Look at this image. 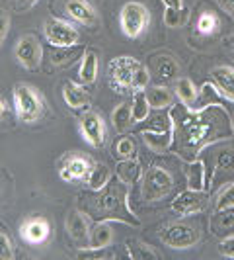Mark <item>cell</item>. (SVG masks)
Masks as SVG:
<instances>
[{
    "mask_svg": "<svg viewBox=\"0 0 234 260\" xmlns=\"http://www.w3.org/2000/svg\"><path fill=\"white\" fill-rule=\"evenodd\" d=\"M37 2L39 0H16V6H18L20 12H27V10H31Z\"/></svg>",
    "mask_w": 234,
    "mask_h": 260,
    "instance_id": "b9f144b4",
    "label": "cell"
},
{
    "mask_svg": "<svg viewBox=\"0 0 234 260\" xmlns=\"http://www.w3.org/2000/svg\"><path fill=\"white\" fill-rule=\"evenodd\" d=\"M187 16H189V12L185 8H170V6H166V10H164V26L168 27L183 26L185 20H187Z\"/></svg>",
    "mask_w": 234,
    "mask_h": 260,
    "instance_id": "e575fe53",
    "label": "cell"
},
{
    "mask_svg": "<svg viewBox=\"0 0 234 260\" xmlns=\"http://www.w3.org/2000/svg\"><path fill=\"white\" fill-rule=\"evenodd\" d=\"M14 258V243L6 233H0V260Z\"/></svg>",
    "mask_w": 234,
    "mask_h": 260,
    "instance_id": "f35d334b",
    "label": "cell"
},
{
    "mask_svg": "<svg viewBox=\"0 0 234 260\" xmlns=\"http://www.w3.org/2000/svg\"><path fill=\"white\" fill-rule=\"evenodd\" d=\"M211 229L213 233L221 239L234 237V208H226L221 211H215L211 217Z\"/></svg>",
    "mask_w": 234,
    "mask_h": 260,
    "instance_id": "44dd1931",
    "label": "cell"
},
{
    "mask_svg": "<svg viewBox=\"0 0 234 260\" xmlns=\"http://www.w3.org/2000/svg\"><path fill=\"white\" fill-rule=\"evenodd\" d=\"M86 211L96 219H109L129 225H139V217L129 208V188L125 182H109L100 192H94L86 202Z\"/></svg>",
    "mask_w": 234,
    "mask_h": 260,
    "instance_id": "7a4b0ae2",
    "label": "cell"
},
{
    "mask_svg": "<svg viewBox=\"0 0 234 260\" xmlns=\"http://www.w3.org/2000/svg\"><path fill=\"white\" fill-rule=\"evenodd\" d=\"M211 80L219 88L224 100L234 102V67L221 65L211 71Z\"/></svg>",
    "mask_w": 234,
    "mask_h": 260,
    "instance_id": "d6986e66",
    "label": "cell"
},
{
    "mask_svg": "<svg viewBox=\"0 0 234 260\" xmlns=\"http://www.w3.org/2000/svg\"><path fill=\"white\" fill-rule=\"evenodd\" d=\"M148 26H150V12L143 2L131 0L127 4H123L121 12H119V27L125 38H141Z\"/></svg>",
    "mask_w": 234,
    "mask_h": 260,
    "instance_id": "52a82bcc",
    "label": "cell"
},
{
    "mask_svg": "<svg viewBox=\"0 0 234 260\" xmlns=\"http://www.w3.org/2000/svg\"><path fill=\"white\" fill-rule=\"evenodd\" d=\"M65 227L68 237H70V241L76 247H88L90 245V221H88V217L80 209H70L66 213Z\"/></svg>",
    "mask_w": 234,
    "mask_h": 260,
    "instance_id": "7c38bea8",
    "label": "cell"
},
{
    "mask_svg": "<svg viewBox=\"0 0 234 260\" xmlns=\"http://www.w3.org/2000/svg\"><path fill=\"white\" fill-rule=\"evenodd\" d=\"M141 176H143L141 174V165L135 158H123V160L117 162V178L127 186L135 184Z\"/></svg>",
    "mask_w": 234,
    "mask_h": 260,
    "instance_id": "484cf974",
    "label": "cell"
},
{
    "mask_svg": "<svg viewBox=\"0 0 234 260\" xmlns=\"http://www.w3.org/2000/svg\"><path fill=\"white\" fill-rule=\"evenodd\" d=\"M92 169H94V162H92L90 156L70 155L63 162V167L59 169V176L65 182H80V180H86L90 176Z\"/></svg>",
    "mask_w": 234,
    "mask_h": 260,
    "instance_id": "4fadbf2b",
    "label": "cell"
},
{
    "mask_svg": "<svg viewBox=\"0 0 234 260\" xmlns=\"http://www.w3.org/2000/svg\"><path fill=\"white\" fill-rule=\"evenodd\" d=\"M230 127H232V133H234V116L230 117Z\"/></svg>",
    "mask_w": 234,
    "mask_h": 260,
    "instance_id": "bcb514c9",
    "label": "cell"
},
{
    "mask_svg": "<svg viewBox=\"0 0 234 260\" xmlns=\"http://www.w3.org/2000/svg\"><path fill=\"white\" fill-rule=\"evenodd\" d=\"M78 131H80L82 139L90 147H94V149L104 147L107 129H105L104 117L100 116L98 112H84L82 116L78 117Z\"/></svg>",
    "mask_w": 234,
    "mask_h": 260,
    "instance_id": "30bf717a",
    "label": "cell"
},
{
    "mask_svg": "<svg viewBox=\"0 0 234 260\" xmlns=\"http://www.w3.org/2000/svg\"><path fill=\"white\" fill-rule=\"evenodd\" d=\"M8 31H10V16L4 8H0V47H2L4 38H6Z\"/></svg>",
    "mask_w": 234,
    "mask_h": 260,
    "instance_id": "ab89813d",
    "label": "cell"
},
{
    "mask_svg": "<svg viewBox=\"0 0 234 260\" xmlns=\"http://www.w3.org/2000/svg\"><path fill=\"white\" fill-rule=\"evenodd\" d=\"M174 92H176L178 100L187 108H195L197 100H199V88L195 86L193 80L187 77H180L176 80V90Z\"/></svg>",
    "mask_w": 234,
    "mask_h": 260,
    "instance_id": "603a6c76",
    "label": "cell"
},
{
    "mask_svg": "<svg viewBox=\"0 0 234 260\" xmlns=\"http://www.w3.org/2000/svg\"><path fill=\"white\" fill-rule=\"evenodd\" d=\"M78 53L70 47H55V51L51 53V63L57 67H65L70 65L74 59H76Z\"/></svg>",
    "mask_w": 234,
    "mask_h": 260,
    "instance_id": "8d00e7d4",
    "label": "cell"
},
{
    "mask_svg": "<svg viewBox=\"0 0 234 260\" xmlns=\"http://www.w3.org/2000/svg\"><path fill=\"white\" fill-rule=\"evenodd\" d=\"M148 71L152 73L150 77H154L160 84H166L170 80H178L180 65H178V61L172 55H168V53H156V55L150 57Z\"/></svg>",
    "mask_w": 234,
    "mask_h": 260,
    "instance_id": "5bb4252c",
    "label": "cell"
},
{
    "mask_svg": "<svg viewBox=\"0 0 234 260\" xmlns=\"http://www.w3.org/2000/svg\"><path fill=\"white\" fill-rule=\"evenodd\" d=\"M111 123L119 133H125L131 125L135 123L133 119V110H131V104H119L111 112Z\"/></svg>",
    "mask_w": 234,
    "mask_h": 260,
    "instance_id": "f1b7e54d",
    "label": "cell"
},
{
    "mask_svg": "<svg viewBox=\"0 0 234 260\" xmlns=\"http://www.w3.org/2000/svg\"><path fill=\"white\" fill-rule=\"evenodd\" d=\"M43 34L53 47H76L80 41V31L61 18H47L43 24Z\"/></svg>",
    "mask_w": 234,
    "mask_h": 260,
    "instance_id": "ba28073f",
    "label": "cell"
},
{
    "mask_svg": "<svg viewBox=\"0 0 234 260\" xmlns=\"http://www.w3.org/2000/svg\"><path fill=\"white\" fill-rule=\"evenodd\" d=\"M170 8H183V0H162Z\"/></svg>",
    "mask_w": 234,
    "mask_h": 260,
    "instance_id": "f6af8a7d",
    "label": "cell"
},
{
    "mask_svg": "<svg viewBox=\"0 0 234 260\" xmlns=\"http://www.w3.org/2000/svg\"><path fill=\"white\" fill-rule=\"evenodd\" d=\"M88 182V188L92 192H100L102 188H105L107 184L111 182V170L107 169L105 165H94L90 176L86 178Z\"/></svg>",
    "mask_w": 234,
    "mask_h": 260,
    "instance_id": "83f0119b",
    "label": "cell"
},
{
    "mask_svg": "<svg viewBox=\"0 0 234 260\" xmlns=\"http://www.w3.org/2000/svg\"><path fill=\"white\" fill-rule=\"evenodd\" d=\"M12 100H14V112L20 121L24 123H33L41 119L43 112H45V100L33 86L29 84H16L12 90Z\"/></svg>",
    "mask_w": 234,
    "mask_h": 260,
    "instance_id": "277c9868",
    "label": "cell"
},
{
    "mask_svg": "<svg viewBox=\"0 0 234 260\" xmlns=\"http://www.w3.org/2000/svg\"><path fill=\"white\" fill-rule=\"evenodd\" d=\"M127 254L135 260H158L160 258V254L156 252L154 248L144 245L141 241H137V239L127 241Z\"/></svg>",
    "mask_w": 234,
    "mask_h": 260,
    "instance_id": "f546056e",
    "label": "cell"
},
{
    "mask_svg": "<svg viewBox=\"0 0 234 260\" xmlns=\"http://www.w3.org/2000/svg\"><path fill=\"white\" fill-rule=\"evenodd\" d=\"M232 47H234V43H232Z\"/></svg>",
    "mask_w": 234,
    "mask_h": 260,
    "instance_id": "7dc6e473",
    "label": "cell"
},
{
    "mask_svg": "<svg viewBox=\"0 0 234 260\" xmlns=\"http://www.w3.org/2000/svg\"><path fill=\"white\" fill-rule=\"evenodd\" d=\"M221 26V20H219V16L215 12H201L197 16V31L201 34V36H213L217 29Z\"/></svg>",
    "mask_w": 234,
    "mask_h": 260,
    "instance_id": "4dcf8cb0",
    "label": "cell"
},
{
    "mask_svg": "<svg viewBox=\"0 0 234 260\" xmlns=\"http://www.w3.org/2000/svg\"><path fill=\"white\" fill-rule=\"evenodd\" d=\"M168 117L174 127V153L185 162L195 160L197 155L228 135L230 117L222 104L201 106L199 110L187 106H170Z\"/></svg>",
    "mask_w": 234,
    "mask_h": 260,
    "instance_id": "6da1fadb",
    "label": "cell"
},
{
    "mask_svg": "<svg viewBox=\"0 0 234 260\" xmlns=\"http://www.w3.org/2000/svg\"><path fill=\"white\" fill-rule=\"evenodd\" d=\"M131 110H133V119H135V123L144 121V119L148 117V114H150L152 108H150V104H148L144 92H137V94H135L133 104H131Z\"/></svg>",
    "mask_w": 234,
    "mask_h": 260,
    "instance_id": "1f68e13d",
    "label": "cell"
},
{
    "mask_svg": "<svg viewBox=\"0 0 234 260\" xmlns=\"http://www.w3.org/2000/svg\"><path fill=\"white\" fill-rule=\"evenodd\" d=\"M219 252L226 258H234V237L222 239L221 245H219Z\"/></svg>",
    "mask_w": 234,
    "mask_h": 260,
    "instance_id": "60d3db41",
    "label": "cell"
},
{
    "mask_svg": "<svg viewBox=\"0 0 234 260\" xmlns=\"http://www.w3.org/2000/svg\"><path fill=\"white\" fill-rule=\"evenodd\" d=\"M207 200H209V196L205 190L197 192V190H189V188H187L185 192L178 194L172 200L170 209H172L176 215H180V217H187V215H193V213L203 211L205 206H207Z\"/></svg>",
    "mask_w": 234,
    "mask_h": 260,
    "instance_id": "8fae6325",
    "label": "cell"
},
{
    "mask_svg": "<svg viewBox=\"0 0 234 260\" xmlns=\"http://www.w3.org/2000/svg\"><path fill=\"white\" fill-rule=\"evenodd\" d=\"M113 241V229L111 225L102 219L98 221L90 231V245L92 247H109Z\"/></svg>",
    "mask_w": 234,
    "mask_h": 260,
    "instance_id": "4316f807",
    "label": "cell"
},
{
    "mask_svg": "<svg viewBox=\"0 0 234 260\" xmlns=\"http://www.w3.org/2000/svg\"><path fill=\"white\" fill-rule=\"evenodd\" d=\"M219 6H221L222 10H226V12L234 16V0H215Z\"/></svg>",
    "mask_w": 234,
    "mask_h": 260,
    "instance_id": "7bdbcfd3",
    "label": "cell"
},
{
    "mask_svg": "<svg viewBox=\"0 0 234 260\" xmlns=\"http://www.w3.org/2000/svg\"><path fill=\"white\" fill-rule=\"evenodd\" d=\"M141 139L143 143L154 151V153H166L172 149L174 143V127H172V121L168 123L166 129H144L141 131Z\"/></svg>",
    "mask_w": 234,
    "mask_h": 260,
    "instance_id": "e0dca14e",
    "label": "cell"
},
{
    "mask_svg": "<svg viewBox=\"0 0 234 260\" xmlns=\"http://www.w3.org/2000/svg\"><path fill=\"white\" fill-rule=\"evenodd\" d=\"M8 114H10V108H8V104H6V100H2V98H0V121H2V119H6Z\"/></svg>",
    "mask_w": 234,
    "mask_h": 260,
    "instance_id": "ee69618b",
    "label": "cell"
},
{
    "mask_svg": "<svg viewBox=\"0 0 234 260\" xmlns=\"http://www.w3.org/2000/svg\"><path fill=\"white\" fill-rule=\"evenodd\" d=\"M146 100H148L152 110H164V108L172 106L174 96H172L170 88H166L164 84H156V86L146 90Z\"/></svg>",
    "mask_w": 234,
    "mask_h": 260,
    "instance_id": "d4e9b609",
    "label": "cell"
},
{
    "mask_svg": "<svg viewBox=\"0 0 234 260\" xmlns=\"http://www.w3.org/2000/svg\"><path fill=\"white\" fill-rule=\"evenodd\" d=\"M14 57L26 71H35L43 61V47L35 36H22L14 45Z\"/></svg>",
    "mask_w": 234,
    "mask_h": 260,
    "instance_id": "9c48e42d",
    "label": "cell"
},
{
    "mask_svg": "<svg viewBox=\"0 0 234 260\" xmlns=\"http://www.w3.org/2000/svg\"><path fill=\"white\" fill-rule=\"evenodd\" d=\"M234 174V143L226 145L219 149V153L215 156V170L211 174L209 184L217 182L219 178H228Z\"/></svg>",
    "mask_w": 234,
    "mask_h": 260,
    "instance_id": "ac0fdd59",
    "label": "cell"
},
{
    "mask_svg": "<svg viewBox=\"0 0 234 260\" xmlns=\"http://www.w3.org/2000/svg\"><path fill=\"white\" fill-rule=\"evenodd\" d=\"M107 78L115 92L137 94L148 86L150 71L139 59H135L131 55H119L107 63Z\"/></svg>",
    "mask_w": 234,
    "mask_h": 260,
    "instance_id": "3957f363",
    "label": "cell"
},
{
    "mask_svg": "<svg viewBox=\"0 0 234 260\" xmlns=\"http://www.w3.org/2000/svg\"><path fill=\"white\" fill-rule=\"evenodd\" d=\"M185 182L189 190H205L207 188V170H205V162L201 158L189 160L185 167Z\"/></svg>",
    "mask_w": 234,
    "mask_h": 260,
    "instance_id": "7402d4cb",
    "label": "cell"
},
{
    "mask_svg": "<svg viewBox=\"0 0 234 260\" xmlns=\"http://www.w3.org/2000/svg\"><path fill=\"white\" fill-rule=\"evenodd\" d=\"M65 12L82 26L96 27L100 22L98 10L92 6L88 0H66L65 2Z\"/></svg>",
    "mask_w": 234,
    "mask_h": 260,
    "instance_id": "2e32d148",
    "label": "cell"
},
{
    "mask_svg": "<svg viewBox=\"0 0 234 260\" xmlns=\"http://www.w3.org/2000/svg\"><path fill=\"white\" fill-rule=\"evenodd\" d=\"M78 78L82 84H94L98 78V55L94 49H88L82 55V63L78 69Z\"/></svg>",
    "mask_w": 234,
    "mask_h": 260,
    "instance_id": "cb8c5ba5",
    "label": "cell"
},
{
    "mask_svg": "<svg viewBox=\"0 0 234 260\" xmlns=\"http://www.w3.org/2000/svg\"><path fill=\"white\" fill-rule=\"evenodd\" d=\"M226 208H234V182L224 186L215 200V211H221Z\"/></svg>",
    "mask_w": 234,
    "mask_h": 260,
    "instance_id": "74e56055",
    "label": "cell"
},
{
    "mask_svg": "<svg viewBox=\"0 0 234 260\" xmlns=\"http://www.w3.org/2000/svg\"><path fill=\"white\" fill-rule=\"evenodd\" d=\"M76 256L80 260H102V258H111V252L107 247H78Z\"/></svg>",
    "mask_w": 234,
    "mask_h": 260,
    "instance_id": "d590c367",
    "label": "cell"
},
{
    "mask_svg": "<svg viewBox=\"0 0 234 260\" xmlns=\"http://www.w3.org/2000/svg\"><path fill=\"white\" fill-rule=\"evenodd\" d=\"M113 156L123 160V158H135L137 156V143L133 137H121L113 145Z\"/></svg>",
    "mask_w": 234,
    "mask_h": 260,
    "instance_id": "d6a6232c",
    "label": "cell"
},
{
    "mask_svg": "<svg viewBox=\"0 0 234 260\" xmlns=\"http://www.w3.org/2000/svg\"><path fill=\"white\" fill-rule=\"evenodd\" d=\"M221 100H222V94L215 86V82H205L201 86V94H199V100H197V102H201V106L221 104Z\"/></svg>",
    "mask_w": 234,
    "mask_h": 260,
    "instance_id": "836d02e7",
    "label": "cell"
},
{
    "mask_svg": "<svg viewBox=\"0 0 234 260\" xmlns=\"http://www.w3.org/2000/svg\"><path fill=\"white\" fill-rule=\"evenodd\" d=\"M63 100L70 110H82L90 104V92L84 86H80L76 82L68 80L63 84Z\"/></svg>",
    "mask_w": 234,
    "mask_h": 260,
    "instance_id": "ffe728a7",
    "label": "cell"
},
{
    "mask_svg": "<svg viewBox=\"0 0 234 260\" xmlns=\"http://www.w3.org/2000/svg\"><path fill=\"white\" fill-rule=\"evenodd\" d=\"M51 235V225L45 217H27L20 225V237L27 245H43Z\"/></svg>",
    "mask_w": 234,
    "mask_h": 260,
    "instance_id": "9a60e30c",
    "label": "cell"
},
{
    "mask_svg": "<svg viewBox=\"0 0 234 260\" xmlns=\"http://www.w3.org/2000/svg\"><path fill=\"white\" fill-rule=\"evenodd\" d=\"M174 190V176L162 167H148L141 176V194L144 202H158L168 198Z\"/></svg>",
    "mask_w": 234,
    "mask_h": 260,
    "instance_id": "8992f818",
    "label": "cell"
},
{
    "mask_svg": "<svg viewBox=\"0 0 234 260\" xmlns=\"http://www.w3.org/2000/svg\"><path fill=\"white\" fill-rule=\"evenodd\" d=\"M158 239L162 245L174 248V250H187L195 247L201 239V231L193 223L187 221H174L164 225L158 231Z\"/></svg>",
    "mask_w": 234,
    "mask_h": 260,
    "instance_id": "5b68a950",
    "label": "cell"
}]
</instances>
